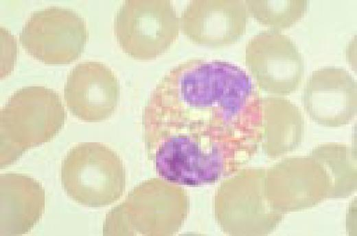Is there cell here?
I'll list each match as a JSON object with an SVG mask.
<instances>
[{
  "label": "cell",
  "instance_id": "1",
  "mask_svg": "<svg viewBox=\"0 0 357 236\" xmlns=\"http://www.w3.org/2000/svg\"><path fill=\"white\" fill-rule=\"evenodd\" d=\"M259 102L235 64L192 58L170 68L142 113L148 159L168 182L196 186L244 161L257 142Z\"/></svg>",
  "mask_w": 357,
  "mask_h": 236
},
{
  "label": "cell",
  "instance_id": "2",
  "mask_svg": "<svg viewBox=\"0 0 357 236\" xmlns=\"http://www.w3.org/2000/svg\"><path fill=\"white\" fill-rule=\"evenodd\" d=\"M65 110L59 94L43 86L17 90L0 113V166L28 149L51 141L62 128Z\"/></svg>",
  "mask_w": 357,
  "mask_h": 236
},
{
  "label": "cell",
  "instance_id": "3",
  "mask_svg": "<svg viewBox=\"0 0 357 236\" xmlns=\"http://www.w3.org/2000/svg\"><path fill=\"white\" fill-rule=\"evenodd\" d=\"M66 194L88 207H104L125 191L126 172L117 153L100 142L79 143L67 153L60 170Z\"/></svg>",
  "mask_w": 357,
  "mask_h": 236
},
{
  "label": "cell",
  "instance_id": "4",
  "mask_svg": "<svg viewBox=\"0 0 357 236\" xmlns=\"http://www.w3.org/2000/svg\"><path fill=\"white\" fill-rule=\"evenodd\" d=\"M113 29L127 55L150 60L165 53L176 40L179 18L169 0H126L115 14Z\"/></svg>",
  "mask_w": 357,
  "mask_h": 236
},
{
  "label": "cell",
  "instance_id": "5",
  "mask_svg": "<svg viewBox=\"0 0 357 236\" xmlns=\"http://www.w3.org/2000/svg\"><path fill=\"white\" fill-rule=\"evenodd\" d=\"M88 31L84 18L71 9L52 6L34 12L19 35L22 47L47 64H67L84 51Z\"/></svg>",
  "mask_w": 357,
  "mask_h": 236
},
{
  "label": "cell",
  "instance_id": "6",
  "mask_svg": "<svg viewBox=\"0 0 357 236\" xmlns=\"http://www.w3.org/2000/svg\"><path fill=\"white\" fill-rule=\"evenodd\" d=\"M245 64L259 86L279 94L294 91L304 73V60L287 35L268 29L254 35L244 51Z\"/></svg>",
  "mask_w": 357,
  "mask_h": 236
},
{
  "label": "cell",
  "instance_id": "7",
  "mask_svg": "<svg viewBox=\"0 0 357 236\" xmlns=\"http://www.w3.org/2000/svg\"><path fill=\"white\" fill-rule=\"evenodd\" d=\"M249 17L242 0H193L181 14L180 30L196 44L225 47L245 34Z\"/></svg>",
  "mask_w": 357,
  "mask_h": 236
},
{
  "label": "cell",
  "instance_id": "8",
  "mask_svg": "<svg viewBox=\"0 0 357 236\" xmlns=\"http://www.w3.org/2000/svg\"><path fill=\"white\" fill-rule=\"evenodd\" d=\"M120 88L114 72L98 62H84L69 73L64 88L66 105L72 115L89 122L109 118L115 112Z\"/></svg>",
  "mask_w": 357,
  "mask_h": 236
},
{
  "label": "cell",
  "instance_id": "9",
  "mask_svg": "<svg viewBox=\"0 0 357 236\" xmlns=\"http://www.w3.org/2000/svg\"><path fill=\"white\" fill-rule=\"evenodd\" d=\"M356 84L345 68L325 66L312 72L305 90L303 103L317 122L327 126L346 124L356 107Z\"/></svg>",
  "mask_w": 357,
  "mask_h": 236
},
{
  "label": "cell",
  "instance_id": "10",
  "mask_svg": "<svg viewBox=\"0 0 357 236\" xmlns=\"http://www.w3.org/2000/svg\"><path fill=\"white\" fill-rule=\"evenodd\" d=\"M0 206L1 236L26 234L44 213L45 189L29 175L13 172L1 174Z\"/></svg>",
  "mask_w": 357,
  "mask_h": 236
},
{
  "label": "cell",
  "instance_id": "11",
  "mask_svg": "<svg viewBox=\"0 0 357 236\" xmlns=\"http://www.w3.org/2000/svg\"><path fill=\"white\" fill-rule=\"evenodd\" d=\"M249 15L260 25L280 31L295 25L305 15L307 0H246Z\"/></svg>",
  "mask_w": 357,
  "mask_h": 236
}]
</instances>
